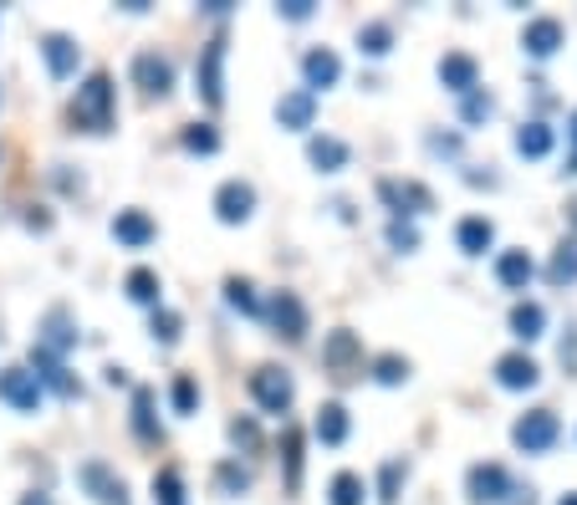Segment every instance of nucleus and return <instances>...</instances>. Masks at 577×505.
Wrapping results in <instances>:
<instances>
[{
  "label": "nucleus",
  "mask_w": 577,
  "mask_h": 505,
  "mask_svg": "<svg viewBox=\"0 0 577 505\" xmlns=\"http://www.w3.org/2000/svg\"><path fill=\"white\" fill-rule=\"evenodd\" d=\"M113 123H118V87L108 72H92L72 98V128L77 134H113Z\"/></svg>",
  "instance_id": "nucleus-1"
},
{
  "label": "nucleus",
  "mask_w": 577,
  "mask_h": 505,
  "mask_svg": "<svg viewBox=\"0 0 577 505\" xmlns=\"http://www.w3.org/2000/svg\"><path fill=\"white\" fill-rule=\"evenodd\" d=\"M225 56H230V36L215 31L200 47V62H195V92H200L204 108H221L225 102Z\"/></svg>",
  "instance_id": "nucleus-2"
},
{
  "label": "nucleus",
  "mask_w": 577,
  "mask_h": 505,
  "mask_svg": "<svg viewBox=\"0 0 577 505\" xmlns=\"http://www.w3.org/2000/svg\"><path fill=\"white\" fill-rule=\"evenodd\" d=\"M251 399L266 408V414H276V419H281V414L291 408V399H297V383H291L287 368H276V363H261V368L251 373Z\"/></svg>",
  "instance_id": "nucleus-3"
},
{
  "label": "nucleus",
  "mask_w": 577,
  "mask_h": 505,
  "mask_svg": "<svg viewBox=\"0 0 577 505\" xmlns=\"http://www.w3.org/2000/svg\"><path fill=\"white\" fill-rule=\"evenodd\" d=\"M557 434H562V424L552 408H531V414H522V419L511 424V444L527 450V455H547L557 444Z\"/></svg>",
  "instance_id": "nucleus-4"
},
{
  "label": "nucleus",
  "mask_w": 577,
  "mask_h": 505,
  "mask_svg": "<svg viewBox=\"0 0 577 505\" xmlns=\"http://www.w3.org/2000/svg\"><path fill=\"white\" fill-rule=\"evenodd\" d=\"M323 368L338 378V383H348V378H358L363 373V337L348 332V327H338V332L323 337Z\"/></svg>",
  "instance_id": "nucleus-5"
},
{
  "label": "nucleus",
  "mask_w": 577,
  "mask_h": 505,
  "mask_svg": "<svg viewBox=\"0 0 577 505\" xmlns=\"http://www.w3.org/2000/svg\"><path fill=\"white\" fill-rule=\"evenodd\" d=\"M378 200L393 210V219H414L435 210V194L419 179H378Z\"/></svg>",
  "instance_id": "nucleus-6"
},
{
  "label": "nucleus",
  "mask_w": 577,
  "mask_h": 505,
  "mask_svg": "<svg viewBox=\"0 0 577 505\" xmlns=\"http://www.w3.org/2000/svg\"><path fill=\"white\" fill-rule=\"evenodd\" d=\"M465 495H471L476 505H501L506 495H516V485H511L506 465L486 459V465H471V475H465Z\"/></svg>",
  "instance_id": "nucleus-7"
},
{
  "label": "nucleus",
  "mask_w": 577,
  "mask_h": 505,
  "mask_svg": "<svg viewBox=\"0 0 577 505\" xmlns=\"http://www.w3.org/2000/svg\"><path fill=\"white\" fill-rule=\"evenodd\" d=\"M261 317H272L276 337H287V342H302L306 337V306L297 291H272V302L261 306Z\"/></svg>",
  "instance_id": "nucleus-8"
},
{
  "label": "nucleus",
  "mask_w": 577,
  "mask_h": 505,
  "mask_svg": "<svg viewBox=\"0 0 577 505\" xmlns=\"http://www.w3.org/2000/svg\"><path fill=\"white\" fill-rule=\"evenodd\" d=\"M41 399H47V388L36 383L32 368H5L0 373V404H11L16 414H36Z\"/></svg>",
  "instance_id": "nucleus-9"
},
{
  "label": "nucleus",
  "mask_w": 577,
  "mask_h": 505,
  "mask_svg": "<svg viewBox=\"0 0 577 505\" xmlns=\"http://www.w3.org/2000/svg\"><path fill=\"white\" fill-rule=\"evenodd\" d=\"M255 215V185L251 179H225L215 189V219L221 225H246Z\"/></svg>",
  "instance_id": "nucleus-10"
},
{
  "label": "nucleus",
  "mask_w": 577,
  "mask_h": 505,
  "mask_svg": "<svg viewBox=\"0 0 577 505\" xmlns=\"http://www.w3.org/2000/svg\"><path fill=\"white\" fill-rule=\"evenodd\" d=\"M77 485H83L98 505H128V485H123V480L108 470L102 459H87V465H77Z\"/></svg>",
  "instance_id": "nucleus-11"
},
{
  "label": "nucleus",
  "mask_w": 577,
  "mask_h": 505,
  "mask_svg": "<svg viewBox=\"0 0 577 505\" xmlns=\"http://www.w3.org/2000/svg\"><path fill=\"white\" fill-rule=\"evenodd\" d=\"M134 83L149 92V98H170L174 92V56L164 51H138L134 56Z\"/></svg>",
  "instance_id": "nucleus-12"
},
{
  "label": "nucleus",
  "mask_w": 577,
  "mask_h": 505,
  "mask_svg": "<svg viewBox=\"0 0 577 505\" xmlns=\"http://www.w3.org/2000/svg\"><path fill=\"white\" fill-rule=\"evenodd\" d=\"M567 41V31H562L557 16H531L527 31H522V51L527 56H537V62H547V56H557V47Z\"/></svg>",
  "instance_id": "nucleus-13"
},
{
  "label": "nucleus",
  "mask_w": 577,
  "mask_h": 505,
  "mask_svg": "<svg viewBox=\"0 0 577 505\" xmlns=\"http://www.w3.org/2000/svg\"><path fill=\"white\" fill-rule=\"evenodd\" d=\"M32 373H36V383L51 388V393H62V399H77V393H83V383L72 378L67 363H62V357H51V353H41V348H32Z\"/></svg>",
  "instance_id": "nucleus-14"
},
{
  "label": "nucleus",
  "mask_w": 577,
  "mask_h": 505,
  "mask_svg": "<svg viewBox=\"0 0 577 505\" xmlns=\"http://www.w3.org/2000/svg\"><path fill=\"white\" fill-rule=\"evenodd\" d=\"M302 77H306V92H312V98L327 92V87H338V77H342L338 51H333V47H312L302 56Z\"/></svg>",
  "instance_id": "nucleus-15"
},
{
  "label": "nucleus",
  "mask_w": 577,
  "mask_h": 505,
  "mask_svg": "<svg viewBox=\"0 0 577 505\" xmlns=\"http://www.w3.org/2000/svg\"><path fill=\"white\" fill-rule=\"evenodd\" d=\"M440 83L455 92V98H465L471 87H480V62L471 56V51H444L440 56Z\"/></svg>",
  "instance_id": "nucleus-16"
},
{
  "label": "nucleus",
  "mask_w": 577,
  "mask_h": 505,
  "mask_svg": "<svg viewBox=\"0 0 577 505\" xmlns=\"http://www.w3.org/2000/svg\"><path fill=\"white\" fill-rule=\"evenodd\" d=\"M41 56H47V72H51V77H57V83H67L72 72H77V62H83V47H77L72 36L51 31V36H41Z\"/></svg>",
  "instance_id": "nucleus-17"
},
{
  "label": "nucleus",
  "mask_w": 577,
  "mask_h": 505,
  "mask_svg": "<svg viewBox=\"0 0 577 505\" xmlns=\"http://www.w3.org/2000/svg\"><path fill=\"white\" fill-rule=\"evenodd\" d=\"M496 383L511 388V393H522V388L542 383V368H537L527 353H506V357H496Z\"/></svg>",
  "instance_id": "nucleus-18"
},
{
  "label": "nucleus",
  "mask_w": 577,
  "mask_h": 505,
  "mask_svg": "<svg viewBox=\"0 0 577 505\" xmlns=\"http://www.w3.org/2000/svg\"><path fill=\"white\" fill-rule=\"evenodd\" d=\"M312 118H317V98H312L306 87H291L287 98L276 102V123H281V128H291V134L312 128Z\"/></svg>",
  "instance_id": "nucleus-19"
},
{
  "label": "nucleus",
  "mask_w": 577,
  "mask_h": 505,
  "mask_svg": "<svg viewBox=\"0 0 577 505\" xmlns=\"http://www.w3.org/2000/svg\"><path fill=\"white\" fill-rule=\"evenodd\" d=\"M72 342H77V327H72V317L57 306V312H47V321H41V332H36L32 348H41V353H51V357H62Z\"/></svg>",
  "instance_id": "nucleus-20"
},
{
  "label": "nucleus",
  "mask_w": 577,
  "mask_h": 505,
  "mask_svg": "<svg viewBox=\"0 0 577 505\" xmlns=\"http://www.w3.org/2000/svg\"><path fill=\"white\" fill-rule=\"evenodd\" d=\"M153 236H159V225H153L143 210H118V219H113V240H118V245H128V251H143Z\"/></svg>",
  "instance_id": "nucleus-21"
},
{
  "label": "nucleus",
  "mask_w": 577,
  "mask_h": 505,
  "mask_svg": "<svg viewBox=\"0 0 577 505\" xmlns=\"http://www.w3.org/2000/svg\"><path fill=\"white\" fill-rule=\"evenodd\" d=\"M306 159L323 168V174H338V168H348L353 149H348L342 138H333V134H312V138H306Z\"/></svg>",
  "instance_id": "nucleus-22"
},
{
  "label": "nucleus",
  "mask_w": 577,
  "mask_h": 505,
  "mask_svg": "<svg viewBox=\"0 0 577 505\" xmlns=\"http://www.w3.org/2000/svg\"><path fill=\"white\" fill-rule=\"evenodd\" d=\"M302 450H306V434L297 424H281V475H287V490L297 495L302 490Z\"/></svg>",
  "instance_id": "nucleus-23"
},
{
  "label": "nucleus",
  "mask_w": 577,
  "mask_h": 505,
  "mask_svg": "<svg viewBox=\"0 0 577 505\" xmlns=\"http://www.w3.org/2000/svg\"><path fill=\"white\" fill-rule=\"evenodd\" d=\"M531 276H537V266H531L527 251H501L496 255V281H501L506 291H527Z\"/></svg>",
  "instance_id": "nucleus-24"
},
{
  "label": "nucleus",
  "mask_w": 577,
  "mask_h": 505,
  "mask_svg": "<svg viewBox=\"0 0 577 505\" xmlns=\"http://www.w3.org/2000/svg\"><path fill=\"white\" fill-rule=\"evenodd\" d=\"M455 245H460L465 255H486V251L496 245V225H491L486 215H465V219L455 225Z\"/></svg>",
  "instance_id": "nucleus-25"
},
{
  "label": "nucleus",
  "mask_w": 577,
  "mask_h": 505,
  "mask_svg": "<svg viewBox=\"0 0 577 505\" xmlns=\"http://www.w3.org/2000/svg\"><path fill=\"white\" fill-rule=\"evenodd\" d=\"M134 434L143 444H159L164 439V424L153 414V388H134Z\"/></svg>",
  "instance_id": "nucleus-26"
},
{
  "label": "nucleus",
  "mask_w": 577,
  "mask_h": 505,
  "mask_svg": "<svg viewBox=\"0 0 577 505\" xmlns=\"http://www.w3.org/2000/svg\"><path fill=\"white\" fill-rule=\"evenodd\" d=\"M552 143H557V134H552L542 118H531V123H522V128H516V153H522V159H547V153H552Z\"/></svg>",
  "instance_id": "nucleus-27"
},
{
  "label": "nucleus",
  "mask_w": 577,
  "mask_h": 505,
  "mask_svg": "<svg viewBox=\"0 0 577 505\" xmlns=\"http://www.w3.org/2000/svg\"><path fill=\"white\" fill-rule=\"evenodd\" d=\"M348 429H353V419H348V408H342V404H323V408H317L312 434L323 439V444H333V450H338L342 439H348Z\"/></svg>",
  "instance_id": "nucleus-28"
},
{
  "label": "nucleus",
  "mask_w": 577,
  "mask_h": 505,
  "mask_svg": "<svg viewBox=\"0 0 577 505\" xmlns=\"http://www.w3.org/2000/svg\"><path fill=\"white\" fill-rule=\"evenodd\" d=\"M542 332H547L542 302H516V306H511V337H522V342H537Z\"/></svg>",
  "instance_id": "nucleus-29"
},
{
  "label": "nucleus",
  "mask_w": 577,
  "mask_h": 505,
  "mask_svg": "<svg viewBox=\"0 0 577 505\" xmlns=\"http://www.w3.org/2000/svg\"><path fill=\"white\" fill-rule=\"evenodd\" d=\"M123 291H128V302H138V306H159V276H153L149 266H138V270H128L123 276Z\"/></svg>",
  "instance_id": "nucleus-30"
},
{
  "label": "nucleus",
  "mask_w": 577,
  "mask_h": 505,
  "mask_svg": "<svg viewBox=\"0 0 577 505\" xmlns=\"http://www.w3.org/2000/svg\"><path fill=\"white\" fill-rule=\"evenodd\" d=\"M368 485H363V475L353 470H338L333 475V485H327V505H363Z\"/></svg>",
  "instance_id": "nucleus-31"
},
{
  "label": "nucleus",
  "mask_w": 577,
  "mask_h": 505,
  "mask_svg": "<svg viewBox=\"0 0 577 505\" xmlns=\"http://www.w3.org/2000/svg\"><path fill=\"white\" fill-rule=\"evenodd\" d=\"M225 302L236 306L240 317H261V296H255V281H246V276H230V281H225Z\"/></svg>",
  "instance_id": "nucleus-32"
},
{
  "label": "nucleus",
  "mask_w": 577,
  "mask_h": 505,
  "mask_svg": "<svg viewBox=\"0 0 577 505\" xmlns=\"http://www.w3.org/2000/svg\"><path fill=\"white\" fill-rule=\"evenodd\" d=\"M547 281H552V287H567V281H577V240H562L557 251H552Z\"/></svg>",
  "instance_id": "nucleus-33"
},
{
  "label": "nucleus",
  "mask_w": 577,
  "mask_h": 505,
  "mask_svg": "<svg viewBox=\"0 0 577 505\" xmlns=\"http://www.w3.org/2000/svg\"><path fill=\"white\" fill-rule=\"evenodd\" d=\"M389 47H393L389 21H368V26H358V51H363V56H389Z\"/></svg>",
  "instance_id": "nucleus-34"
},
{
  "label": "nucleus",
  "mask_w": 577,
  "mask_h": 505,
  "mask_svg": "<svg viewBox=\"0 0 577 505\" xmlns=\"http://www.w3.org/2000/svg\"><path fill=\"white\" fill-rule=\"evenodd\" d=\"M486 118H496V98L486 92V87H471V92L460 98V123L476 128V123H486Z\"/></svg>",
  "instance_id": "nucleus-35"
},
{
  "label": "nucleus",
  "mask_w": 577,
  "mask_h": 505,
  "mask_svg": "<svg viewBox=\"0 0 577 505\" xmlns=\"http://www.w3.org/2000/svg\"><path fill=\"white\" fill-rule=\"evenodd\" d=\"M153 505H185V475L174 465L153 475Z\"/></svg>",
  "instance_id": "nucleus-36"
},
{
  "label": "nucleus",
  "mask_w": 577,
  "mask_h": 505,
  "mask_svg": "<svg viewBox=\"0 0 577 505\" xmlns=\"http://www.w3.org/2000/svg\"><path fill=\"white\" fill-rule=\"evenodd\" d=\"M189 153H221V134H215V123H189L185 134H179Z\"/></svg>",
  "instance_id": "nucleus-37"
},
{
  "label": "nucleus",
  "mask_w": 577,
  "mask_h": 505,
  "mask_svg": "<svg viewBox=\"0 0 577 505\" xmlns=\"http://www.w3.org/2000/svg\"><path fill=\"white\" fill-rule=\"evenodd\" d=\"M153 342H164V348H174L179 342V332H185V317L179 312H170V306H153Z\"/></svg>",
  "instance_id": "nucleus-38"
},
{
  "label": "nucleus",
  "mask_w": 577,
  "mask_h": 505,
  "mask_svg": "<svg viewBox=\"0 0 577 505\" xmlns=\"http://www.w3.org/2000/svg\"><path fill=\"white\" fill-rule=\"evenodd\" d=\"M409 480V459H389L384 470H378V501L384 505H393L399 501V485Z\"/></svg>",
  "instance_id": "nucleus-39"
},
{
  "label": "nucleus",
  "mask_w": 577,
  "mask_h": 505,
  "mask_svg": "<svg viewBox=\"0 0 577 505\" xmlns=\"http://www.w3.org/2000/svg\"><path fill=\"white\" fill-rule=\"evenodd\" d=\"M215 485H221V495H246L251 490V470L240 459H225L221 470H215Z\"/></svg>",
  "instance_id": "nucleus-40"
},
{
  "label": "nucleus",
  "mask_w": 577,
  "mask_h": 505,
  "mask_svg": "<svg viewBox=\"0 0 577 505\" xmlns=\"http://www.w3.org/2000/svg\"><path fill=\"white\" fill-rule=\"evenodd\" d=\"M170 404H174V414H195V408H200V383H195L189 373H179V378H174Z\"/></svg>",
  "instance_id": "nucleus-41"
},
{
  "label": "nucleus",
  "mask_w": 577,
  "mask_h": 505,
  "mask_svg": "<svg viewBox=\"0 0 577 505\" xmlns=\"http://www.w3.org/2000/svg\"><path fill=\"white\" fill-rule=\"evenodd\" d=\"M374 378L384 388H399L409 378V357H399V353H384V357H374Z\"/></svg>",
  "instance_id": "nucleus-42"
},
{
  "label": "nucleus",
  "mask_w": 577,
  "mask_h": 505,
  "mask_svg": "<svg viewBox=\"0 0 577 505\" xmlns=\"http://www.w3.org/2000/svg\"><path fill=\"white\" fill-rule=\"evenodd\" d=\"M230 444H236V450H246V455H255V450H261V429H255L251 414L230 419Z\"/></svg>",
  "instance_id": "nucleus-43"
},
{
  "label": "nucleus",
  "mask_w": 577,
  "mask_h": 505,
  "mask_svg": "<svg viewBox=\"0 0 577 505\" xmlns=\"http://www.w3.org/2000/svg\"><path fill=\"white\" fill-rule=\"evenodd\" d=\"M389 245H393V251H419V230H414V219H393V225H389Z\"/></svg>",
  "instance_id": "nucleus-44"
},
{
  "label": "nucleus",
  "mask_w": 577,
  "mask_h": 505,
  "mask_svg": "<svg viewBox=\"0 0 577 505\" xmlns=\"http://www.w3.org/2000/svg\"><path fill=\"white\" fill-rule=\"evenodd\" d=\"M312 11H317L312 0H281L276 5V16H287V21H312Z\"/></svg>",
  "instance_id": "nucleus-45"
},
{
  "label": "nucleus",
  "mask_w": 577,
  "mask_h": 505,
  "mask_svg": "<svg viewBox=\"0 0 577 505\" xmlns=\"http://www.w3.org/2000/svg\"><path fill=\"white\" fill-rule=\"evenodd\" d=\"M562 368L577 373V327H567V337H562Z\"/></svg>",
  "instance_id": "nucleus-46"
},
{
  "label": "nucleus",
  "mask_w": 577,
  "mask_h": 505,
  "mask_svg": "<svg viewBox=\"0 0 577 505\" xmlns=\"http://www.w3.org/2000/svg\"><path fill=\"white\" fill-rule=\"evenodd\" d=\"M429 149H435V153H450V159H455V153H460V138L455 134H429Z\"/></svg>",
  "instance_id": "nucleus-47"
},
{
  "label": "nucleus",
  "mask_w": 577,
  "mask_h": 505,
  "mask_svg": "<svg viewBox=\"0 0 577 505\" xmlns=\"http://www.w3.org/2000/svg\"><path fill=\"white\" fill-rule=\"evenodd\" d=\"M200 11H210V16H230V0H204Z\"/></svg>",
  "instance_id": "nucleus-48"
},
{
  "label": "nucleus",
  "mask_w": 577,
  "mask_h": 505,
  "mask_svg": "<svg viewBox=\"0 0 577 505\" xmlns=\"http://www.w3.org/2000/svg\"><path fill=\"white\" fill-rule=\"evenodd\" d=\"M567 143H573V153H577V108L567 113Z\"/></svg>",
  "instance_id": "nucleus-49"
},
{
  "label": "nucleus",
  "mask_w": 577,
  "mask_h": 505,
  "mask_svg": "<svg viewBox=\"0 0 577 505\" xmlns=\"http://www.w3.org/2000/svg\"><path fill=\"white\" fill-rule=\"evenodd\" d=\"M21 505H51V501L41 495V490H32V495H21Z\"/></svg>",
  "instance_id": "nucleus-50"
},
{
  "label": "nucleus",
  "mask_w": 577,
  "mask_h": 505,
  "mask_svg": "<svg viewBox=\"0 0 577 505\" xmlns=\"http://www.w3.org/2000/svg\"><path fill=\"white\" fill-rule=\"evenodd\" d=\"M567 225H573V230H577V200L567 204Z\"/></svg>",
  "instance_id": "nucleus-51"
},
{
  "label": "nucleus",
  "mask_w": 577,
  "mask_h": 505,
  "mask_svg": "<svg viewBox=\"0 0 577 505\" xmlns=\"http://www.w3.org/2000/svg\"><path fill=\"white\" fill-rule=\"evenodd\" d=\"M567 174H577V153H567Z\"/></svg>",
  "instance_id": "nucleus-52"
},
{
  "label": "nucleus",
  "mask_w": 577,
  "mask_h": 505,
  "mask_svg": "<svg viewBox=\"0 0 577 505\" xmlns=\"http://www.w3.org/2000/svg\"><path fill=\"white\" fill-rule=\"evenodd\" d=\"M557 505H577V490H573V495H562V501Z\"/></svg>",
  "instance_id": "nucleus-53"
}]
</instances>
